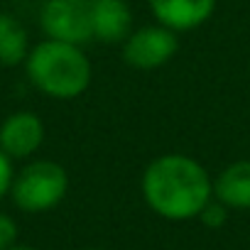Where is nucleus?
Returning <instances> with one entry per match:
<instances>
[{"instance_id": "4", "label": "nucleus", "mask_w": 250, "mask_h": 250, "mask_svg": "<svg viewBox=\"0 0 250 250\" xmlns=\"http://www.w3.org/2000/svg\"><path fill=\"white\" fill-rule=\"evenodd\" d=\"M91 3L93 0H44L40 10V25L47 40L79 47L91 42Z\"/></svg>"}, {"instance_id": "14", "label": "nucleus", "mask_w": 250, "mask_h": 250, "mask_svg": "<svg viewBox=\"0 0 250 250\" xmlns=\"http://www.w3.org/2000/svg\"><path fill=\"white\" fill-rule=\"evenodd\" d=\"M8 250H37V248H32V245H13Z\"/></svg>"}, {"instance_id": "9", "label": "nucleus", "mask_w": 250, "mask_h": 250, "mask_svg": "<svg viewBox=\"0 0 250 250\" xmlns=\"http://www.w3.org/2000/svg\"><path fill=\"white\" fill-rule=\"evenodd\" d=\"M213 199L230 211L250 208V160H235L213 177Z\"/></svg>"}, {"instance_id": "8", "label": "nucleus", "mask_w": 250, "mask_h": 250, "mask_svg": "<svg viewBox=\"0 0 250 250\" xmlns=\"http://www.w3.org/2000/svg\"><path fill=\"white\" fill-rule=\"evenodd\" d=\"M147 5L160 25L179 35L206 25L216 10V0H147Z\"/></svg>"}, {"instance_id": "1", "label": "nucleus", "mask_w": 250, "mask_h": 250, "mask_svg": "<svg viewBox=\"0 0 250 250\" xmlns=\"http://www.w3.org/2000/svg\"><path fill=\"white\" fill-rule=\"evenodd\" d=\"M140 191L160 218L191 221L213 199V179L191 155L167 152L145 167Z\"/></svg>"}, {"instance_id": "13", "label": "nucleus", "mask_w": 250, "mask_h": 250, "mask_svg": "<svg viewBox=\"0 0 250 250\" xmlns=\"http://www.w3.org/2000/svg\"><path fill=\"white\" fill-rule=\"evenodd\" d=\"M13 179H15V169H13V160L0 150V201H3L8 194H10V187H13Z\"/></svg>"}, {"instance_id": "3", "label": "nucleus", "mask_w": 250, "mask_h": 250, "mask_svg": "<svg viewBox=\"0 0 250 250\" xmlns=\"http://www.w3.org/2000/svg\"><path fill=\"white\" fill-rule=\"evenodd\" d=\"M69 191V174L54 160H32L15 172L10 196L25 213H44L57 208Z\"/></svg>"}, {"instance_id": "5", "label": "nucleus", "mask_w": 250, "mask_h": 250, "mask_svg": "<svg viewBox=\"0 0 250 250\" xmlns=\"http://www.w3.org/2000/svg\"><path fill=\"white\" fill-rule=\"evenodd\" d=\"M177 52H179L177 32L160 22L133 30L130 37L123 42V62L140 71H152L165 66L169 59H174Z\"/></svg>"}, {"instance_id": "6", "label": "nucleus", "mask_w": 250, "mask_h": 250, "mask_svg": "<svg viewBox=\"0 0 250 250\" xmlns=\"http://www.w3.org/2000/svg\"><path fill=\"white\" fill-rule=\"evenodd\" d=\"M44 143V123L32 110H15L0 123V150L13 162L30 160Z\"/></svg>"}, {"instance_id": "11", "label": "nucleus", "mask_w": 250, "mask_h": 250, "mask_svg": "<svg viewBox=\"0 0 250 250\" xmlns=\"http://www.w3.org/2000/svg\"><path fill=\"white\" fill-rule=\"evenodd\" d=\"M228 211H230V208H226L221 201L211 199V201L204 206V211L199 213V218H201V223L208 226V228H221V226L226 223V218H228Z\"/></svg>"}, {"instance_id": "10", "label": "nucleus", "mask_w": 250, "mask_h": 250, "mask_svg": "<svg viewBox=\"0 0 250 250\" xmlns=\"http://www.w3.org/2000/svg\"><path fill=\"white\" fill-rule=\"evenodd\" d=\"M30 35L25 25L10 15L0 13V66H20L30 54Z\"/></svg>"}, {"instance_id": "2", "label": "nucleus", "mask_w": 250, "mask_h": 250, "mask_svg": "<svg viewBox=\"0 0 250 250\" xmlns=\"http://www.w3.org/2000/svg\"><path fill=\"white\" fill-rule=\"evenodd\" d=\"M25 71L40 93L57 101H74L83 96L93 79V66L86 52L79 44L59 40L37 42L25 59Z\"/></svg>"}, {"instance_id": "15", "label": "nucleus", "mask_w": 250, "mask_h": 250, "mask_svg": "<svg viewBox=\"0 0 250 250\" xmlns=\"http://www.w3.org/2000/svg\"><path fill=\"white\" fill-rule=\"evenodd\" d=\"M91 250H103V248H91Z\"/></svg>"}, {"instance_id": "7", "label": "nucleus", "mask_w": 250, "mask_h": 250, "mask_svg": "<svg viewBox=\"0 0 250 250\" xmlns=\"http://www.w3.org/2000/svg\"><path fill=\"white\" fill-rule=\"evenodd\" d=\"M133 32V10L125 0H93L91 35L101 44H123Z\"/></svg>"}, {"instance_id": "12", "label": "nucleus", "mask_w": 250, "mask_h": 250, "mask_svg": "<svg viewBox=\"0 0 250 250\" xmlns=\"http://www.w3.org/2000/svg\"><path fill=\"white\" fill-rule=\"evenodd\" d=\"M18 245V223L13 216L0 213V250Z\"/></svg>"}, {"instance_id": "16", "label": "nucleus", "mask_w": 250, "mask_h": 250, "mask_svg": "<svg viewBox=\"0 0 250 250\" xmlns=\"http://www.w3.org/2000/svg\"><path fill=\"white\" fill-rule=\"evenodd\" d=\"M37 3H44V0H37Z\"/></svg>"}]
</instances>
